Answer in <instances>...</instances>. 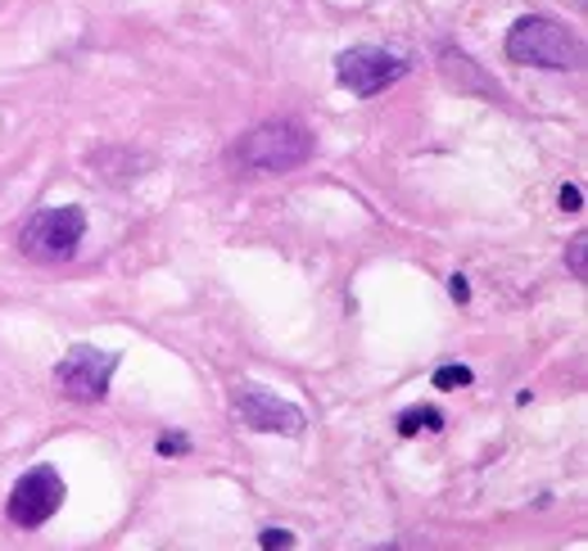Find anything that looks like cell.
<instances>
[{
    "mask_svg": "<svg viewBox=\"0 0 588 551\" xmlns=\"http://www.w3.org/2000/svg\"><path fill=\"white\" fill-rule=\"evenodd\" d=\"M308 159H312V131L295 118L258 122L231 146V163L249 177H281V172L303 168Z\"/></svg>",
    "mask_w": 588,
    "mask_h": 551,
    "instance_id": "6da1fadb",
    "label": "cell"
},
{
    "mask_svg": "<svg viewBox=\"0 0 588 551\" xmlns=\"http://www.w3.org/2000/svg\"><path fill=\"white\" fill-rule=\"evenodd\" d=\"M507 59L511 63H530V68H548V73H579V68H584V46L557 19L530 14V19H516L511 23V32H507Z\"/></svg>",
    "mask_w": 588,
    "mask_h": 551,
    "instance_id": "7a4b0ae2",
    "label": "cell"
},
{
    "mask_svg": "<svg viewBox=\"0 0 588 551\" xmlns=\"http://www.w3.org/2000/svg\"><path fill=\"white\" fill-rule=\"evenodd\" d=\"M87 236V213L82 203H59V209H37L23 231H19V244L28 258L37 262H69L78 253Z\"/></svg>",
    "mask_w": 588,
    "mask_h": 551,
    "instance_id": "3957f363",
    "label": "cell"
},
{
    "mask_svg": "<svg viewBox=\"0 0 588 551\" xmlns=\"http://www.w3.org/2000/svg\"><path fill=\"white\" fill-rule=\"evenodd\" d=\"M118 362H122V353H113V349L78 343V349H69L54 362V389L73 402H104Z\"/></svg>",
    "mask_w": 588,
    "mask_h": 551,
    "instance_id": "277c9868",
    "label": "cell"
},
{
    "mask_svg": "<svg viewBox=\"0 0 588 551\" xmlns=\"http://www.w3.org/2000/svg\"><path fill=\"white\" fill-rule=\"evenodd\" d=\"M336 78H340V87L353 91L358 100H371V96H380L385 87L403 82V78H408V63H403L399 54L380 50V46H353V50H345V54L336 59Z\"/></svg>",
    "mask_w": 588,
    "mask_h": 551,
    "instance_id": "5b68a950",
    "label": "cell"
},
{
    "mask_svg": "<svg viewBox=\"0 0 588 551\" xmlns=\"http://www.w3.org/2000/svg\"><path fill=\"white\" fill-rule=\"evenodd\" d=\"M63 474L54 465H32L19 484L10 489V520L19 529H41L63 507Z\"/></svg>",
    "mask_w": 588,
    "mask_h": 551,
    "instance_id": "8992f818",
    "label": "cell"
},
{
    "mask_svg": "<svg viewBox=\"0 0 588 551\" xmlns=\"http://www.w3.org/2000/svg\"><path fill=\"white\" fill-rule=\"evenodd\" d=\"M236 411H240V421L258 434H286V439H299L303 434V411L286 398H277L272 389L263 384H240L236 389Z\"/></svg>",
    "mask_w": 588,
    "mask_h": 551,
    "instance_id": "52a82bcc",
    "label": "cell"
},
{
    "mask_svg": "<svg viewBox=\"0 0 588 551\" xmlns=\"http://www.w3.org/2000/svg\"><path fill=\"white\" fill-rule=\"evenodd\" d=\"M444 430V411L435 407H408L399 417V434L403 439H417V434H439Z\"/></svg>",
    "mask_w": 588,
    "mask_h": 551,
    "instance_id": "ba28073f",
    "label": "cell"
},
{
    "mask_svg": "<svg viewBox=\"0 0 588 551\" xmlns=\"http://www.w3.org/2000/svg\"><path fill=\"white\" fill-rule=\"evenodd\" d=\"M467 384H471V371H467V367H439V371H435V389H444V393L467 389Z\"/></svg>",
    "mask_w": 588,
    "mask_h": 551,
    "instance_id": "9c48e42d",
    "label": "cell"
},
{
    "mask_svg": "<svg viewBox=\"0 0 588 551\" xmlns=\"http://www.w3.org/2000/svg\"><path fill=\"white\" fill-rule=\"evenodd\" d=\"M584 258H588V236L579 231V236L570 240V271H575V281H584V276H588V267H584Z\"/></svg>",
    "mask_w": 588,
    "mask_h": 551,
    "instance_id": "30bf717a",
    "label": "cell"
},
{
    "mask_svg": "<svg viewBox=\"0 0 588 551\" xmlns=\"http://www.w3.org/2000/svg\"><path fill=\"white\" fill-rule=\"evenodd\" d=\"M155 448H159L163 457H181V452H190V439H186V434H163Z\"/></svg>",
    "mask_w": 588,
    "mask_h": 551,
    "instance_id": "8fae6325",
    "label": "cell"
},
{
    "mask_svg": "<svg viewBox=\"0 0 588 551\" xmlns=\"http://www.w3.org/2000/svg\"><path fill=\"white\" fill-rule=\"evenodd\" d=\"M258 547H295V533H286V529H263V533H258Z\"/></svg>",
    "mask_w": 588,
    "mask_h": 551,
    "instance_id": "7c38bea8",
    "label": "cell"
},
{
    "mask_svg": "<svg viewBox=\"0 0 588 551\" xmlns=\"http://www.w3.org/2000/svg\"><path fill=\"white\" fill-rule=\"evenodd\" d=\"M579 203H584L579 186H561V209H566V213H579Z\"/></svg>",
    "mask_w": 588,
    "mask_h": 551,
    "instance_id": "4fadbf2b",
    "label": "cell"
},
{
    "mask_svg": "<svg viewBox=\"0 0 588 551\" xmlns=\"http://www.w3.org/2000/svg\"><path fill=\"white\" fill-rule=\"evenodd\" d=\"M448 294H452L457 303H467V299H471V285H467V276H452V281H448Z\"/></svg>",
    "mask_w": 588,
    "mask_h": 551,
    "instance_id": "5bb4252c",
    "label": "cell"
},
{
    "mask_svg": "<svg viewBox=\"0 0 588 551\" xmlns=\"http://www.w3.org/2000/svg\"><path fill=\"white\" fill-rule=\"evenodd\" d=\"M584 6H588V0H575V10H584Z\"/></svg>",
    "mask_w": 588,
    "mask_h": 551,
    "instance_id": "9a60e30c",
    "label": "cell"
}]
</instances>
